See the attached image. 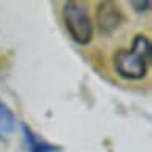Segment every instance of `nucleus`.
<instances>
[{
	"instance_id": "f03ea898",
	"label": "nucleus",
	"mask_w": 152,
	"mask_h": 152,
	"mask_svg": "<svg viewBox=\"0 0 152 152\" xmlns=\"http://www.w3.org/2000/svg\"><path fill=\"white\" fill-rule=\"evenodd\" d=\"M62 18L68 35L78 45H89L92 41L94 26L86 5L79 2H66L62 10Z\"/></svg>"
},
{
	"instance_id": "7ed1b4c3",
	"label": "nucleus",
	"mask_w": 152,
	"mask_h": 152,
	"mask_svg": "<svg viewBox=\"0 0 152 152\" xmlns=\"http://www.w3.org/2000/svg\"><path fill=\"white\" fill-rule=\"evenodd\" d=\"M122 22V14L121 10L116 3L113 2H100L97 7V26L98 30L109 35L113 33L116 28L121 26Z\"/></svg>"
},
{
	"instance_id": "20e7f679",
	"label": "nucleus",
	"mask_w": 152,
	"mask_h": 152,
	"mask_svg": "<svg viewBox=\"0 0 152 152\" xmlns=\"http://www.w3.org/2000/svg\"><path fill=\"white\" fill-rule=\"evenodd\" d=\"M22 128V135H24V141H26L27 151L28 152H56L57 147L52 146L51 142L45 141L43 138H40L37 133H33L27 125H21Z\"/></svg>"
},
{
	"instance_id": "f257e3e1",
	"label": "nucleus",
	"mask_w": 152,
	"mask_h": 152,
	"mask_svg": "<svg viewBox=\"0 0 152 152\" xmlns=\"http://www.w3.org/2000/svg\"><path fill=\"white\" fill-rule=\"evenodd\" d=\"M152 46L149 38L142 33L135 35L130 49H119L114 54V70L124 79H142L151 64Z\"/></svg>"
},
{
	"instance_id": "39448f33",
	"label": "nucleus",
	"mask_w": 152,
	"mask_h": 152,
	"mask_svg": "<svg viewBox=\"0 0 152 152\" xmlns=\"http://www.w3.org/2000/svg\"><path fill=\"white\" fill-rule=\"evenodd\" d=\"M16 127V117L13 111L0 100V140H7Z\"/></svg>"
},
{
	"instance_id": "423d86ee",
	"label": "nucleus",
	"mask_w": 152,
	"mask_h": 152,
	"mask_svg": "<svg viewBox=\"0 0 152 152\" xmlns=\"http://www.w3.org/2000/svg\"><path fill=\"white\" fill-rule=\"evenodd\" d=\"M130 5H132L133 8H136L138 13L147 11V10L151 8V2H130Z\"/></svg>"
}]
</instances>
